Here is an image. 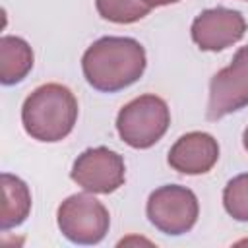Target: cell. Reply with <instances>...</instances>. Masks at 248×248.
I'll return each mask as SVG.
<instances>
[{
    "instance_id": "cell-1",
    "label": "cell",
    "mask_w": 248,
    "mask_h": 248,
    "mask_svg": "<svg viewBox=\"0 0 248 248\" xmlns=\"http://www.w3.org/2000/svg\"><path fill=\"white\" fill-rule=\"evenodd\" d=\"M81 68L91 87L114 93L141 78L145 70V50L130 37H103L85 50Z\"/></svg>"
},
{
    "instance_id": "cell-2",
    "label": "cell",
    "mask_w": 248,
    "mask_h": 248,
    "mask_svg": "<svg viewBox=\"0 0 248 248\" xmlns=\"http://www.w3.org/2000/svg\"><path fill=\"white\" fill-rule=\"evenodd\" d=\"M78 120V101L74 93L60 83L37 87L23 103L21 122L25 132L39 141L64 140Z\"/></svg>"
},
{
    "instance_id": "cell-3",
    "label": "cell",
    "mask_w": 248,
    "mask_h": 248,
    "mask_svg": "<svg viewBox=\"0 0 248 248\" xmlns=\"http://www.w3.org/2000/svg\"><path fill=\"white\" fill-rule=\"evenodd\" d=\"M170 124L167 103L157 95H141L124 105L116 118L118 136L136 149L155 145Z\"/></svg>"
},
{
    "instance_id": "cell-4",
    "label": "cell",
    "mask_w": 248,
    "mask_h": 248,
    "mask_svg": "<svg viewBox=\"0 0 248 248\" xmlns=\"http://www.w3.org/2000/svg\"><path fill=\"white\" fill-rule=\"evenodd\" d=\"M58 229L76 244L101 242L110 225L107 207L89 194H74L58 207Z\"/></svg>"
},
{
    "instance_id": "cell-5",
    "label": "cell",
    "mask_w": 248,
    "mask_h": 248,
    "mask_svg": "<svg viewBox=\"0 0 248 248\" xmlns=\"http://www.w3.org/2000/svg\"><path fill=\"white\" fill-rule=\"evenodd\" d=\"M198 198L186 186H161L147 200V217L165 234H184L198 221Z\"/></svg>"
},
{
    "instance_id": "cell-6",
    "label": "cell",
    "mask_w": 248,
    "mask_h": 248,
    "mask_svg": "<svg viewBox=\"0 0 248 248\" xmlns=\"http://www.w3.org/2000/svg\"><path fill=\"white\" fill-rule=\"evenodd\" d=\"M248 105V45L238 48L232 62L219 70L209 83L207 120H219Z\"/></svg>"
},
{
    "instance_id": "cell-7",
    "label": "cell",
    "mask_w": 248,
    "mask_h": 248,
    "mask_svg": "<svg viewBox=\"0 0 248 248\" xmlns=\"http://www.w3.org/2000/svg\"><path fill=\"white\" fill-rule=\"evenodd\" d=\"M124 159L107 147H93L83 151L72 167V180L93 194L114 192L124 184Z\"/></svg>"
},
{
    "instance_id": "cell-8",
    "label": "cell",
    "mask_w": 248,
    "mask_h": 248,
    "mask_svg": "<svg viewBox=\"0 0 248 248\" xmlns=\"http://www.w3.org/2000/svg\"><path fill=\"white\" fill-rule=\"evenodd\" d=\"M246 33V21L240 12L213 8L202 12L192 23V39L202 50H223L238 43Z\"/></svg>"
},
{
    "instance_id": "cell-9",
    "label": "cell",
    "mask_w": 248,
    "mask_h": 248,
    "mask_svg": "<svg viewBox=\"0 0 248 248\" xmlns=\"http://www.w3.org/2000/svg\"><path fill=\"white\" fill-rule=\"evenodd\" d=\"M217 159V140L205 132L184 134L169 151V165L182 174H203L213 169Z\"/></svg>"
},
{
    "instance_id": "cell-10",
    "label": "cell",
    "mask_w": 248,
    "mask_h": 248,
    "mask_svg": "<svg viewBox=\"0 0 248 248\" xmlns=\"http://www.w3.org/2000/svg\"><path fill=\"white\" fill-rule=\"evenodd\" d=\"M31 211V192L23 180L14 174H2V209H0V227L8 231L25 221Z\"/></svg>"
},
{
    "instance_id": "cell-11",
    "label": "cell",
    "mask_w": 248,
    "mask_h": 248,
    "mask_svg": "<svg viewBox=\"0 0 248 248\" xmlns=\"http://www.w3.org/2000/svg\"><path fill=\"white\" fill-rule=\"evenodd\" d=\"M33 68V50L31 46L12 35L0 39V81L4 85H14L21 81Z\"/></svg>"
},
{
    "instance_id": "cell-12",
    "label": "cell",
    "mask_w": 248,
    "mask_h": 248,
    "mask_svg": "<svg viewBox=\"0 0 248 248\" xmlns=\"http://www.w3.org/2000/svg\"><path fill=\"white\" fill-rule=\"evenodd\" d=\"M97 12L103 19L112 23H134L145 17L151 10L143 0H95Z\"/></svg>"
},
{
    "instance_id": "cell-13",
    "label": "cell",
    "mask_w": 248,
    "mask_h": 248,
    "mask_svg": "<svg viewBox=\"0 0 248 248\" xmlns=\"http://www.w3.org/2000/svg\"><path fill=\"white\" fill-rule=\"evenodd\" d=\"M223 205L236 221H248V172L227 182L223 190Z\"/></svg>"
},
{
    "instance_id": "cell-14",
    "label": "cell",
    "mask_w": 248,
    "mask_h": 248,
    "mask_svg": "<svg viewBox=\"0 0 248 248\" xmlns=\"http://www.w3.org/2000/svg\"><path fill=\"white\" fill-rule=\"evenodd\" d=\"M147 6H151V8H155V6H169V4H174V2H178V0H143Z\"/></svg>"
},
{
    "instance_id": "cell-15",
    "label": "cell",
    "mask_w": 248,
    "mask_h": 248,
    "mask_svg": "<svg viewBox=\"0 0 248 248\" xmlns=\"http://www.w3.org/2000/svg\"><path fill=\"white\" fill-rule=\"evenodd\" d=\"M242 143H244V149L248 151V128H246L244 134H242Z\"/></svg>"
}]
</instances>
